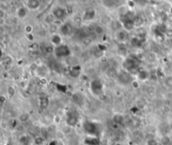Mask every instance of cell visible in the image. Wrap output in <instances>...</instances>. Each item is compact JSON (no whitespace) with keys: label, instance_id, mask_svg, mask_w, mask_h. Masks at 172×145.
<instances>
[{"label":"cell","instance_id":"obj_1","mask_svg":"<svg viewBox=\"0 0 172 145\" xmlns=\"http://www.w3.org/2000/svg\"><path fill=\"white\" fill-rule=\"evenodd\" d=\"M123 66L124 70H126L127 72H133L138 70V68H139V61L134 57H129L123 62Z\"/></svg>","mask_w":172,"mask_h":145},{"label":"cell","instance_id":"obj_2","mask_svg":"<svg viewBox=\"0 0 172 145\" xmlns=\"http://www.w3.org/2000/svg\"><path fill=\"white\" fill-rule=\"evenodd\" d=\"M54 54L57 58H65L71 55V50L67 45L61 44L60 46L55 47Z\"/></svg>","mask_w":172,"mask_h":145},{"label":"cell","instance_id":"obj_3","mask_svg":"<svg viewBox=\"0 0 172 145\" xmlns=\"http://www.w3.org/2000/svg\"><path fill=\"white\" fill-rule=\"evenodd\" d=\"M79 120V114L76 110H70L66 112V123L70 127L77 124Z\"/></svg>","mask_w":172,"mask_h":145},{"label":"cell","instance_id":"obj_4","mask_svg":"<svg viewBox=\"0 0 172 145\" xmlns=\"http://www.w3.org/2000/svg\"><path fill=\"white\" fill-rule=\"evenodd\" d=\"M91 92L95 95H100L103 93V83L100 79H94L90 84Z\"/></svg>","mask_w":172,"mask_h":145},{"label":"cell","instance_id":"obj_5","mask_svg":"<svg viewBox=\"0 0 172 145\" xmlns=\"http://www.w3.org/2000/svg\"><path fill=\"white\" fill-rule=\"evenodd\" d=\"M118 81L123 85H127L128 83H132V77L130 72L126 70H123L118 74Z\"/></svg>","mask_w":172,"mask_h":145},{"label":"cell","instance_id":"obj_6","mask_svg":"<svg viewBox=\"0 0 172 145\" xmlns=\"http://www.w3.org/2000/svg\"><path fill=\"white\" fill-rule=\"evenodd\" d=\"M83 128L87 133L91 135L96 134L98 131V124L94 122H91V121H86L83 124Z\"/></svg>","mask_w":172,"mask_h":145},{"label":"cell","instance_id":"obj_7","mask_svg":"<svg viewBox=\"0 0 172 145\" xmlns=\"http://www.w3.org/2000/svg\"><path fill=\"white\" fill-rule=\"evenodd\" d=\"M60 31H61V34L62 36H69L72 34V31H73V26L71 23L69 22H66V23H64L61 25V28H60Z\"/></svg>","mask_w":172,"mask_h":145},{"label":"cell","instance_id":"obj_8","mask_svg":"<svg viewBox=\"0 0 172 145\" xmlns=\"http://www.w3.org/2000/svg\"><path fill=\"white\" fill-rule=\"evenodd\" d=\"M115 37H116V40L119 43H123L126 42V40L128 38V31H126L123 28L120 30H118L116 31Z\"/></svg>","mask_w":172,"mask_h":145},{"label":"cell","instance_id":"obj_9","mask_svg":"<svg viewBox=\"0 0 172 145\" xmlns=\"http://www.w3.org/2000/svg\"><path fill=\"white\" fill-rule=\"evenodd\" d=\"M52 14H53V16L56 19H57V20H62V19H64L66 16L67 13H66V11L65 9L58 7V8L54 9Z\"/></svg>","mask_w":172,"mask_h":145},{"label":"cell","instance_id":"obj_10","mask_svg":"<svg viewBox=\"0 0 172 145\" xmlns=\"http://www.w3.org/2000/svg\"><path fill=\"white\" fill-rule=\"evenodd\" d=\"M96 14H97V12L94 9H89L84 12L82 15V19L86 21H91L96 17Z\"/></svg>","mask_w":172,"mask_h":145},{"label":"cell","instance_id":"obj_11","mask_svg":"<svg viewBox=\"0 0 172 145\" xmlns=\"http://www.w3.org/2000/svg\"><path fill=\"white\" fill-rule=\"evenodd\" d=\"M39 103H40V106L43 109H45L48 107L49 105V99H48V96L44 94H41V95L39 96Z\"/></svg>","mask_w":172,"mask_h":145},{"label":"cell","instance_id":"obj_12","mask_svg":"<svg viewBox=\"0 0 172 145\" xmlns=\"http://www.w3.org/2000/svg\"><path fill=\"white\" fill-rule=\"evenodd\" d=\"M51 45H53L55 47L61 45V44H62V38H61V35H60V34H54V35L51 36Z\"/></svg>","mask_w":172,"mask_h":145},{"label":"cell","instance_id":"obj_13","mask_svg":"<svg viewBox=\"0 0 172 145\" xmlns=\"http://www.w3.org/2000/svg\"><path fill=\"white\" fill-rule=\"evenodd\" d=\"M41 3L39 0H28L27 2V7L29 10H36L40 8Z\"/></svg>","mask_w":172,"mask_h":145},{"label":"cell","instance_id":"obj_14","mask_svg":"<svg viewBox=\"0 0 172 145\" xmlns=\"http://www.w3.org/2000/svg\"><path fill=\"white\" fill-rule=\"evenodd\" d=\"M112 121H113V122H115L116 124L123 125L124 124V122H125V119H124V117H123V115L116 114L113 116Z\"/></svg>","mask_w":172,"mask_h":145},{"label":"cell","instance_id":"obj_15","mask_svg":"<svg viewBox=\"0 0 172 145\" xmlns=\"http://www.w3.org/2000/svg\"><path fill=\"white\" fill-rule=\"evenodd\" d=\"M17 15L20 19H24L28 15V10L25 7H20L17 10Z\"/></svg>","mask_w":172,"mask_h":145},{"label":"cell","instance_id":"obj_16","mask_svg":"<svg viewBox=\"0 0 172 145\" xmlns=\"http://www.w3.org/2000/svg\"><path fill=\"white\" fill-rule=\"evenodd\" d=\"M133 24H134L135 28H139V27L143 26V25L144 24V21L141 16L137 15V16H134V18H133Z\"/></svg>","mask_w":172,"mask_h":145},{"label":"cell","instance_id":"obj_17","mask_svg":"<svg viewBox=\"0 0 172 145\" xmlns=\"http://www.w3.org/2000/svg\"><path fill=\"white\" fill-rule=\"evenodd\" d=\"M137 75H138L139 79H140L142 81H144V80L148 79V78H149V72L144 70V69H142V70H139L138 72Z\"/></svg>","mask_w":172,"mask_h":145},{"label":"cell","instance_id":"obj_18","mask_svg":"<svg viewBox=\"0 0 172 145\" xmlns=\"http://www.w3.org/2000/svg\"><path fill=\"white\" fill-rule=\"evenodd\" d=\"M20 144L21 145H30L31 139L28 135H23L20 137Z\"/></svg>","mask_w":172,"mask_h":145},{"label":"cell","instance_id":"obj_19","mask_svg":"<svg viewBox=\"0 0 172 145\" xmlns=\"http://www.w3.org/2000/svg\"><path fill=\"white\" fill-rule=\"evenodd\" d=\"M80 72H81V68L79 67H77V66L72 67L71 68V70H70L71 76L74 77V78H77L80 75Z\"/></svg>","mask_w":172,"mask_h":145},{"label":"cell","instance_id":"obj_20","mask_svg":"<svg viewBox=\"0 0 172 145\" xmlns=\"http://www.w3.org/2000/svg\"><path fill=\"white\" fill-rule=\"evenodd\" d=\"M72 101L76 104H81L82 101V97L78 93H75L72 94Z\"/></svg>","mask_w":172,"mask_h":145},{"label":"cell","instance_id":"obj_21","mask_svg":"<svg viewBox=\"0 0 172 145\" xmlns=\"http://www.w3.org/2000/svg\"><path fill=\"white\" fill-rule=\"evenodd\" d=\"M94 32L98 35V36H101L104 33V28L101 25H98L94 27Z\"/></svg>","mask_w":172,"mask_h":145},{"label":"cell","instance_id":"obj_22","mask_svg":"<svg viewBox=\"0 0 172 145\" xmlns=\"http://www.w3.org/2000/svg\"><path fill=\"white\" fill-rule=\"evenodd\" d=\"M29 119H30V115L28 114V113H26V112L22 113V114L20 116V121L22 122H27Z\"/></svg>","mask_w":172,"mask_h":145},{"label":"cell","instance_id":"obj_23","mask_svg":"<svg viewBox=\"0 0 172 145\" xmlns=\"http://www.w3.org/2000/svg\"><path fill=\"white\" fill-rule=\"evenodd\" d=\"M164 35H165L166 37H168V38H172V29H171V28H167Z\"/></svg>","mask_w":172,"mask_h":145},{"label":"cell","instance_id":"obj_24","mask_svg":"<svg viewBox=\"0 0 172 145\" xmlns=\"http://www.w3.org/2000/svg\"><path fill=\"white\" fill-rule=\"evenodd\" d=\"M24 31L26 32V34H30L33 31V26L30 25H28L24 27Z\"/></svg>","mask_w":172,"mask_h":145},{"label":"cell","instance_id":"obj_25","mask_svg":"<svg viewBox=\"0 0 172 145\" xmlns=\"http://www.w3.org/2000/svg\"><path fill=\"white\" fill-rule=\"evenodd\" d=\"M43 142H44V140H43V138L41 137H36L35 138V144L37 145H41L43 144Z\"/></svg>","mask_w":172,"mask_h":145},{"label":"cell","instance_id":"obj_26","mask_svg":"<svg viewBox=\"0 0 172 145\" xmlns=\"http://www.w3.org/2000/svg\"><path fill=\"white\" fill-rule=\"evenodd\" d=\"M132 86H133V89H138L139 86V83L138 81L134 80V81H132Z\"/></svg>","mask_w":172,"mask_h":145},{"label":"cell","instance_id":"obj_27","mask_svg":"<svg viewBox=\"0 0 172 145\" xmlns=\"http://www.w3.org/2000/svg\"><path fill=\"white\" fill-rule=\"evenodd\" d=\"M147 145H158V144H157V142L154 139H150V140L148 141Z\"/></svg>","mask_w":172,"mask_h":145},{"label":"cell","instance_id":"obj_28","mask_svg":"<svg viewBox=\"0 0 172 145\" xmlns=\"http://www.w3.org/2000/svg\"><path fill=\"white\" fill-rule=\"evenodd\" d=\"M14 88H12V87H9V89H8V93L10 95H14Z\"/></svg>","mask_w":172,"mask_h":145},{"label":"cell","instance_id":"obj_29","mask_svg":"<svg viewBox=\"0 0 172 145\" xmlns=\"http://www.w3.org/2000/svg\"><path fill=\"white\" fill-rule=\"evenodd\" d=\"M26 37L29 39V41H33V40H34V36L32 35V33H30V34H27V35H26Z\"/></svg>","mask_w":172,"mask_h":145},{"label":"cell","instance_id":"obj_30","mask_svg":"<svg viewBox=\"0 0 172 145\" xmlns=\"http://www.w3.org/2000/svg\"><path fill=\"white\" fill-rule=\"evenodd\" d=\"M167 82H168V85L169 86H172V76L171 77H169L167 79Z\"/></svg>","mask_w":172,"mask_h":145}]
</instances>
